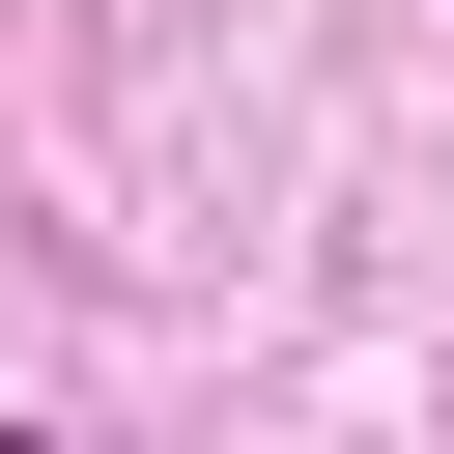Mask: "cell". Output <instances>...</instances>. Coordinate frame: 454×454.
Returning <instances> with one entry per match:
<instances>
[{"label": "cell", "instance_id": "cell-1", "mask_svg": "<svg viewBox=\"0 0 454 454\" xmlns=\"http://www.w3.org/2000/svg\"><path fill=\"white\" fill-rule=\"evenodd\" d=\"M0 454H57V426H0Z\"/></svg>", "mask_w": 454, "mask_h": 454}]
</instances>
